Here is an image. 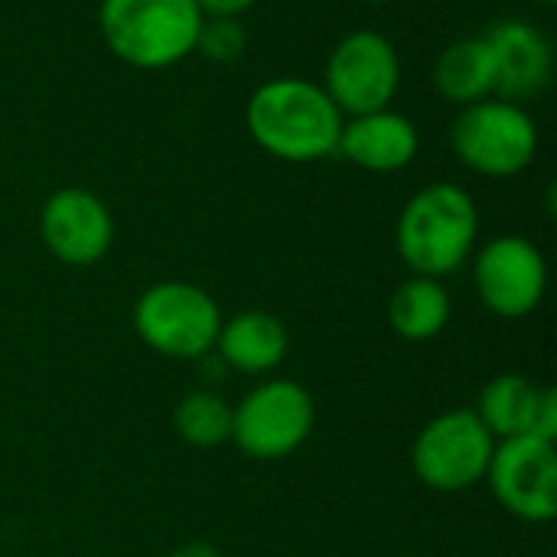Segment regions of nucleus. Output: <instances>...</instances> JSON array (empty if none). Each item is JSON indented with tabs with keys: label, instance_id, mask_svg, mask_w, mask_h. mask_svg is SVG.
Here are the masks:
<instances>
[{
	"label": "nucleus",
	"instance_id": "1",
	"mask_svg": "<svg viewBox=\"0 0 557 557\" xmlns=\"http://www.w3.org/2000/svg\"><path fill=\"white\" fill-rule=\"evenodd\" d=\"M343 114L313 78L277 75L261 82L245 101V127L251 140L274 160L317 163L336 153Z\"/></svg>",
	"mask_w": 557,
	"mask_h": 557
},
{
	"label": "nucleus",
	"instance_id": "2",
	"mask_svg": "<svg viewBox=\"0 0 557 557\" xmlns=\"http://www.w3.org/2000/svg\"><path fill=\"white\" fill-rule=\"evenodd\" d=\"M480 242V209L457 183H428L401 209L395 225L398 258L411 274L437 277L460 271Z\"/></svg>",
	"mask_w": 557,
	"mask_h": 557
},
{
	"label": "nucleus",
	"instance_id": "3",
	"mask_svg": "<svg viewBox=\"0 0 557 557\" xmlns=\"http://www.w3.org/2000/svg\"><path fill=\"white\" fill-rule=\"evenodd\" d=\"M202 10L196 0H101L98 29L114 59L131 69H173L196 52Z\"/></svg>",
	"mask_w": 557,
	"mask_h": 557
},
{
	"label": "nucleus",
	"instance_id": "4",
	"mask_svg": "<svg viewBox=\"0 0 557 557\" xmlns=\"http://www.w3.org/2000/svg\"><path fill=\"white\" fill-rule=\"evenodd\" d=\"M450 147L470 173L512 180L539 157V124L525 104L493 95L457 111L450 124Z\"/></svg>",
	"mask_w": 557,
	"mask_h": 557
},
{
	"label": "nucleus",
	"instance_id": "5",
	"mask_svg": "<svg viewBox=\"0 0 557 557\" xmlns=\"http://www.w3.org/2000/svg\"><path fill=\"white\" fill-rule=\"evenodd\" d=\"M137 336L166 359H206L222 330V310L209 290L189 281L150 284L134 304Z\"/></svg>",
	"mask_w": 557,
	"mask_h": 557
},
{
	"label": "nucleus",
	"instance_id": "6",
	"mask_svg": "<svg viewBox=\"0 0 557 557\" xmlns=\"http://www.w3.org/2000/svg\"><path fill=\"white\" fill-rule=\"evenodd\" d=\"M317 424L310 392L290 379H268L255 385L232 408V444L251 460H284L297 454Z\"/></svg>",
	"mask_w": 557,
	"mask_h": 557
},
{
	"label": "nucleus",
	"instance_id": "7",
	"mask_svg": "<svg viewBox=\"0 0 557 557\" xmlns=\"http://www.w3.org/2000/svg\"><path fill=\"white\" fill-rule=\"evenodd\" d=\"M496 437L473 408H454L428 421L411 444L414 476L437 493H463L486 480Z\"/></svg>",
	"mask_w": 557,
	"mask_h": 557
},
{
	"label": "nucleus",
	"instance_id": "8",
	"mask_svg": "<svg viewBox=\"0 0 557 557\" xmlns=\"http://www.w3.org/2000/svg\"><path fill=\"white\" fill-rule=\"evenodd\" d=\"M320 85L343 117L392 108L401 88V55L385 33L352 29L333 46Z\"/></svg>",
	"mask_w": 557,
	"mask_h": 557
},
{
	"label": "nucleus",
	"instance_id": "9",
	"mask_svg": "<svg viewBox=\"0 0 557 557\" xmlns=\"http://www.w3.org/2000/svg\"><path fill=\"white\" fill-rule=\"evenodd\" d=\"M473 284L493 317L522 320L545 300L548 261L532 238L499 235L473 251Z\"/></svg>",
	"mask_w": 557,
	"mask_h": 557
},
{
	"label": "nucleus",
	"instance_id": "10",
	"mask_svg": "<svg viewBox=\"0 0 557 557\" xmlns=\"http://www.w3.org/2000/svg\"><path fill=\"white\" fill-rule=\"evenodd\" d=\"M486 483L509 516L532 525L552 522L557 516L555 444L532 434L496 441Z\"/></svg>",
	"mask_w": 557,
	"mask_h": 557
},
{
	"label": "nucleus",
	"instance_id": "11",
	"mask_svg": "<svg viewBox=\"0 0 557 557\" xmlns=\"http://www.w3.org/2000/svg\"><path fill=\"white\" fill-rule=\"evenodd\" d=\"M39 235L55 261L69 268H88L111 251L114 215L98 193L62 186L39 209Z\"/></svg>",
	"mask_w": 557,
	"mask_h": 557
},
{
	"label": "nucleus",
	"instance_id": "12",
	"mask_svg": "<svg viewBox=\"0 0 557 557\" xmlns=\"http://www.w3.org/2000/svg\"><path fill=\"white\" fill-rule=\"evenodd\" d=\"M496 59V95L509 101H525L542 95L555 75V46L529 20H499L486 33Z\"/></svg>",
	"mask_w": 557,
	"mask_h": 557
},
{
	"label": "nucleus",
	"instance_id": "13",
	"mask_svg": "<svg viewBox=\"0 0 557 557\" xmlns=\"http://www.w3.org/2000/svg\"><path fill=\"white\" fill-rule=\"evenodd\" d=\"M418 150V124L395 108L346 117L336 144V153H343L352 166L366 173H398L414 163Z\"/></svg>",
	"mask_w": 557,
	"mask_h": 557
},
{
	"label": "nucleus",
	"instance_id": "14",
	"mask_svg": "<svg viewBox=\"0 0 557 557\" xmlns=\"http://www.w3.org/2000/svg\"><path fill=\"white\" fill-rule=\"evenodd\" d=\"M290 336L287 326L264 310H245L232 320H222L215 349L219 359L242 375H268L274 372L287 356Z\"/></svg>",
	"mask_w": 557,
	"mask_h": 557
},
{
	"label": "nucleus",
	"instance_id": "15",
	"mask_svg": "<svg viewBox=\"0 0 557 557\" xmlns=\"http://www.w3.org/2000/svg\"><path fill=\"white\" fill-rule=\"evenodd\" d=\"M434 88L447 104L467 108L496 95V59L490 39L463 36L450 42L434 62Z\"/></svg>",
	"mask_w": 557,
	"mask_h": 557
},
{
	"label": "nucleus",
	"instance_id": "16",
	"mask_svg": "<svg viewBox=\"0 0 557 557\" xmlns=\"http://www.w3.org/2000/svg\"><path fill=\"white\" fill-rule=\"evenodd\" d=\"M542 395H545V388L535 385L532 379H525L522 372H506L483 385L473 411L496 441L525 437L535 428Z\"/></svg>",
	"mask_w": 557,
	"mask_h": 557
},
{
	"label": "nucleus",
	"instance_id": "17",
	"mask_svg": "<svg viewBox=\"0 0 557 557\" xmlns=\"http://www.w3.org/2000/svg\"><path fill=\"white\" fill-rule=\"evenodd\" d=\"M450 313H454L450 294L437 277L411 274L395 287L388 300V326L395 330V336L408 343H428L441 336L450 323Z\"/></svg>",
	"mask_w": 557,
	"mask_h": 557
},
{
	"label": "nucleus",
	"instance_id": "18",
	"mask_svg": "<svg viewBox=\"0 0 557 557\" xmlns=\"http://www.w3.org/2000/svg\"><path fill=\"white\" fill-rule=\"evenodd\" d=\"M176 434L199 450H212L232 437V405L215 392H189L173 411Z\"/></svg>",
	"mask_w": 557,
	"mask_h": 557
},
{
	"label": "nucleus",
	"instance_id": "19",
	"mask_svg": "<svg viewBox=\"0 0 557 557\" xmlns=\"http://www.w3.org/2000/svg\"><path fill=\"white\" fill-rule=\"evenodd\" d=\"M248 49V29L235 16H202L196 52L209 62H235Z\"/></svg>",
	"mask_w": 557,
	"mask_h": 557
},
{
	"label": "nucleus",
	"instance_id": "20",
	"mask_svg": "<svg viewBox=\"0 0 557 557\" xmlns=\"http://www.w3.org/2000/svg\"><path fill=\"white\" fill-rule=\"evenodd\" d=\"M532 437H542V441H552V444H555V437H557V395H555V388H545V395H542V405H539V418H535Z\"/></svg>",
	"mask_w": 557,
	"mask_h": 557
},
{
	"label": "nucleus",
	"instance_id": "21",
	"mask_svg": "<svg viewBox=\"0 0 557 557\" xmlns=\"http://www.w3.org/2000/svg\"><path fill=\"white\" fill-rule=\"evenodd\" d=\"M255 3L258 0H196L202 16H235V20H242Z\"/></svg>",
	"mask_w": 557,
	"mask_h": 557
},
{
	"label": "nucleus",
	"instance_id": "22",
	"mask_svg": "<svg viewBox=\"0 0 557 557\" xmlns=\"http://www.w3.org/2000/svg\"><path fill=\"white\" fill-rule=\"evenodd\" d=\"M163 557H222V552L215 545H209V542H189V545H183V548H176V552Z\"/></svg>",
	"mask_w": 557,
	"mask_h": 557
},
{
	"label": "nucleus",
	"instance_id": "23",
	"mask_svg": "<svg viewBox=\"0 0 557 557\" xmlns=\"http://www.w3.org/2000/svg\"><path fill=\"white\" fill-rule=\"evenodd\" d=\"M366 3H392V0H366Z\"/></svg>",
	"mask_w": 557,
	"mask_h": 557
},
{
	"label": "nucleus",
	"instance_id": "24",
	"mask_svg": "<svg viewBox=\"0 0 557 557\" xmlns=\"http://www.w3.org/2000/svg\"><path fill=\"white\" fill-rule=\"evenodd\" d=\"M545 3H555V0H545Z\"/></svg>",
	"mask_w": 557,
	"mask_h": 557
}]
</instances>
